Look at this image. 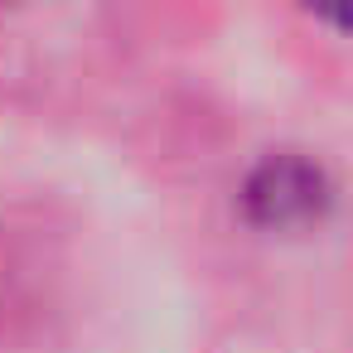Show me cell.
Wrapping results in <instances>:
<instances>
[{"mask_svg": "<svg viewBox=\"0 0 353 353\" xmlns=\"http://www.w3.org/2000/svg\"><path fill=\"white\" fill-rule=\"evenodd\" d=\"M256 218L266 223H290V218H310L319 213V199H324V184H319V170L300 165V160H271L252 189H247Z\"/></svg>", "mask_w": 353, "mask_h": 353, "instance_id": "1", "label": "cell"}]
</instances>
